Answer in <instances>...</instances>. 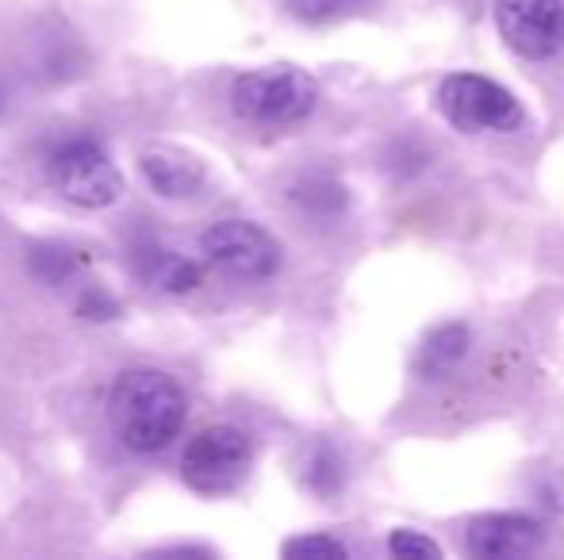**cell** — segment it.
Returning <instances> with one entry per match:
<instances>
[{
    "label": "cell",
    "mask_w": 564,
    "mask_h": 560,
    "mask_svg": "<svg viewBox=\"0 0 564 560\" xmlns=\"http://www.w3.org/2000/svg\"><path fill=\"white\" fill-rule=\"evenodd\" d=\"M545 541V526L519 510H491L476 515L465 530V549L480 560H511L534 553Z\"/></svg>",
    "instance_id": "obj_8"
},
{
    "label": "cell",
    "mask_w": 564,
    "mask_h": 560,
    "mask_svg": "<svg viewBox=\"0 0 564 560\" xmlns=\"http://www.w3.org/2000/svg\"><path fill=\"white\" fill-rule=\"evenodd\" d=\"M284 557H349V549L341 546L338 538H330V534H304V538H292V541H284V549H281Z\"/></svg>",
    "instance_id": "obj_16"
},
{
    "label": "cell",
    "mask_w": 564,
    "mask_h": 560,
    "mask_svg": "<svg viewBox=\"0 0 564 560\" xmlns=\"http://www.w3.org/2000/svg\"><path fill=\"white\" fill-rule=\"evenodd\" d=\"M369 0H284L292 20L312 23V28H323V23H338L357 15Z\"/></svg>",
    "instance_id": "obj_13"
},
{
    "label": "cell",
    "mask_w": 564,
    "mask_h": 560,
    "mask_svg": "<svg viewBox=\"0 0 564 560\" xmlns=\"http://www.w3.org/2000/svg\"><path fill=\"white\" fill-rule=\"evenodd\" d=\"M204 254L227 270L230 277L242 281H265L281 270V246L265 227L250 219H219L204 231Z\"/></svg>",
    "instance_id": "obj_6"
},
{
    "label": "cell",
    "mask_w": 564,
    "mask_h": 560,
    "mask_svg": "<svg viewBox=\"0 0 564 560\" xmlns=\"http://www.w3.org/2000/svg\"><path fill=\"white\" fill-rule=\"evenodd\" d=\"M292 204H300L312 216H338L346 211V188L335 177H323V173H307L292 185Z\"/></svg>",
    "instance_id": "obj_12"
},
{
    "label": "cell",
    "mask_w": 564,
    "mask_h": 560,
    "mask_svg": "<svg viewBox=\"0 0 564 560\" xmlns=\"http://www.w3.org/2000/svg\"><path fill=\"white\" fill-rule=\"evenodd\" d=\"M319 105V85L300 66H265L246 69L230 85V108L242 120L265 123V128H289L304 123Z\"/></svg>",
    "instance_id": "obj_2"
},
{
    "label": "cell",
    "mask_w": 564,
    "mask_h": 560,
    "mask_svg": "<svg viewBox=\"0 0 564 560\" xmlns=\"http://www.w3.org/2000/svg\"><path fill=\"white\" fill-rule=\"evenodd\" d=\"M438 112L460 135H507L522 128L519 97L484 74H449L438 85Z\"/></svg>",
    "instance_id": "obj_3"
},
{
    "label": "cell",
    "mask_w": 564,
    "mask_h": 560,
    "mask_svg": "<svg viewBox=\"0 0 564 560\" xmlns=\"http://www.w3.org/2000/svg\"><path fill=\"white\" fill-rule=\"evenodd\" d=\"M253 464V446L238 426H208L188 441L181 457V476L200 495H227L246 480Z\"/></svg>",
    "instance_id": "obj_4"
},
{
    "label": "cell",
    "mask_w": 564,
    "mask_h": 560,
    "mask_svg": "<svg viewBox=\"0 0 564 560\" xmlns=\"http://www.w3.org/2000/svg\"><path fill=\"white\" fill-rule=\"evenodd\" d=\"M142 273L154 288L170 292V296H188L204 284V270L193 257L177 254V250H147L142 254Z\"/></svg>",
    "instance_id": "obj_11"
},
{
    "label": "cell",
    "mask_w": 564,
    "mask_h": 560,
    "mask_svg": "<svg viewBox=\"0 0 564 560\" xmlns=\"http://www.w3.org/2000/svg\"><path fill=\"white\" fill-rule=\"evenodd\" d=\"M51 177L77 208H112L123 196V177L108 150L93 139H69L51 154Z\"/></svg>",
    "instance_id": "obj_5"
},
{
    "label": "cell",
    "mask_w": 564,
    "mask_h": 560,
    "mask_svg": "<svg viewBox=\"0 0 564 560\" xmlns=\"http://www.w3.org/2000/svg\"><path fill=\"white\" fill-rule=\"evenodd\" d=\"M4 105H8V100H4V89H0V112H4Z\"/></svg>",
    "instance_id": "obj_19"
},
{
    "label": "cell",
    "mask_w": 564,
    "mask_h": 560,
    "mask_svg": "<svg viewBox=\"0 0 564 560\" xmlns=\"http://www.w3.org/2000/svg\"><path fill=\"white\" fill-rule=\"evenodd\" d=\"M499 39L519 58L545 62L564 46V0H491Z\"/></svg>",
    "instance_id": "obj_7"
},
{
    "label": "cell",
    "mask_w": 564,
    "mask_h": 560,
    "mask_svg": "<svg viewBox=\"0 0 564 560\" xmlns=\"http://www.w3.org/2000/svg\"><path fill=\"white\" fill-rule=\"evenodd\" d=\"M468 353V327L465 322H438L426 330L415 350V373L423 381H442L457 369V361Z\"/></svg>",
    "instance_id": "obj_10"
},
{
    "label": "cell",
    "mask_w": 564,
    "mask_h": 560,
    "mask_svg": "<svg viewBox=\"0 0 564 560\" xmlns=\"http://www.w3.org/2000/svg\"><path fill=\"white\" fill-rule=\"evenodd\" d=\"M139 169L147 177V185L154 188L165 200H188V196L200 193L204 185V165L200 157L185 154L177 146H150L142 150Z\"/></svg>",
    "instance_id": "obj_9"
},
{
    "label": "cell",
    "mask_w": 564,
    "mask_h": 560,
    "mask_svg": "<svg viewBox=\"0 0 564 560\" xmlns=\"http://www.w3.org/2000/svg\"><path fill=\"white\" fill-rule=\"evenodd\" d=\"M82 262H85V257L77 254V250L62 246V242H43V246L31 250V270H35L43 281H51V284L69 281L77 270H82Z\"/></svg>",
    "instance_id": "obj_14"
},
{
    "label": "cell",
    "mask_w": 564,
    "mask_h": 560,
    "mask_svg": "<svg viewBox=\"0 0 564 560\" xmlns=\"http://www.w3.org/2000/svg\"><path fill=\"white\" fill-rule=\"evenodd\" d=\"M388 553L392 557H403V560H415V557H442V546L434 538L419 530H395L388 538Z\"/></svg>",
    "instance_id": "obj_17"
},
{
    "label": "cell",
    "mask_w": 564,
    "mask_h": 560,
    "mask_svg": "<svg viewBox=\"0 0 564 560\" xmlns=\"http://www.w3.org/2000/svg\"><path fill=\"white\" fill-rule=\"evenodd\" d=\"M304 476H307V484H312L319 495H335L338 487H341V480H346V472H341V461H338L335 449L319 446L312 453V461H307Z\"/></svg>",
    "instance_id": "obj_15"
},
{
    "label": "cell",
    "mask_w": 564,
    "mask_h": 560,
    "mask_svg": "<svg viewBox=\"0 0 564 560\" xmlns=\"http://www.w3.org/2000/svg\"><path fill=\"white\" fill-rule=\"evenodd\" d=\"M77 315H82V319H112V315H119V304L105 288H89L77 299Z\"/></svg>",
    "instance_id": "obj_18"
},
{
    "label": "cell",
    "mask_w": 564,
    "mask_h": 560,
    "mask_svg": "<svg viewBox=\"0 0 564 560\" xmlns=\"http://www.w3.org/2000/svg\"><path fill=\"white\" fill-rule=\"evenodd\" d=\"M108 415H112V426L127 449L158 453L181 433L188 399L173 376L158 373V369H134L116 381Z\"/></svg>",
    "instance_id": "obj_1"
}]
</instances>
